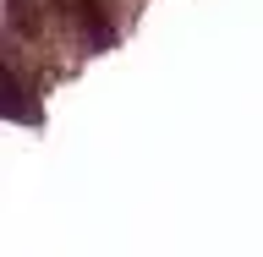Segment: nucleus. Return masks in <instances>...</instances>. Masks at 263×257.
Masks as SVG:
<instances>
[{"instance_id":"f257e3e1","label":"nucleus","mask_w":263,"mask_h":257,"mask_svg":"<svg viewBox=\"0 0 263 257\" xmlns=\"http://www.w3.org/2000/svg\"><path fill=\"white\" fill-rule=\"evenodd\" d=\"M55 6H61V11L82 28V38H88V44H99V49L115 44V28H110V16H104V6H99V0H55Z\"/></svg>"},{"instance_id":"f03ea898","label":"nucleus","mask_w":263,"mask_h":257,"mask_svg":"<svg viewBox=\"0 0 263 257\" xmlns=\"http://www.w3.org/2000/svg\"><path fill=\"white\" fill-rule=\"evenodd\" d=\"M6 115H11V121H22V126H33V121H39V104H33L28 82L16 77V71H6Z\"/></svg>"},{"instance_id":"7ed1b4c3","label":"nucleus","mask_w":263,"mask_h":257,"mask_svg":"<svg viewBox=\"0 0 263 257\" xmlns=\"http://www.w3.org/2000/svg\"><path fill=\"white\" fill-rule=\"evenodd\" d=\"M11 6V22L22 28V38H39V11H33V0H6Z\"/></svg>"}]
</instances>
